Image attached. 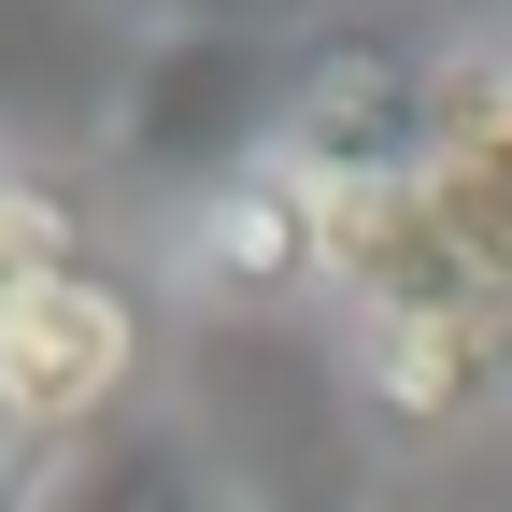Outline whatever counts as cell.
Segmentation results:
<instances>
[{
	"mask_svg": "<svg viewBox=\"0 0 512 512\" xmlns=\"http://www.w3.org/2000/svg\"><path fill=\"white\" fill-rule=\"evenodd\" d=\"M0 512H228V498H214V456L185 427H100L72 456H43L29 498H0Z\"/></svg>",
	"mask_w": 512,
	"mask_h": 512,
	"instance_id": "obj_5",
	"label": "cell"
},
{
	"mask_svg": "<svg viewBox=\"0 0 512 512\" xmlns=\"http://www.w3.org/2000/svg\"><path fill=\"white\" fill-rule=\"evenodd\" d=\"M15 456H29V441H15V427H0V470H15Z\"/></svg>",
	"mask_w": 512,
	"mask_h": 512,
	"instance_id": "obj_9",
	"label": "cell"
},
{
	"mask_svg": "<svg viewBox=\"0 0 512 512\" xmlns=\"http://www.w3.org/2000/svg\"><path fill=\"white\" fill-rule=\"evenodd\" d=\"M285 72H299V43H271V29H171L143 57V86H128V114H114V157L143 185H171V214L214 200L228 171L271 157Z\"/></svg>",
	"mask_w": 512,
	"mask_h": 512,
	"instance_id": "obj_2",
	"label": "cell"
},
{
	"mask_svg": "<svg viewBox=\"0 0 512 512\" xmlns=\"http://www.w3.org/2000/svg\"><path fill=\"white\" fill-rule=\"evenodd\" d=\"M328 242H342V214L313 200L299 171H228L214 200H185L171 214V256H185V285L200 299H228V313H271V299H299L313 271H328Z\"/></svg>",
	"mask_w": 512,
	"mask_h": 512,
	"instance_id": "obj_4",
	"label": "cell"
},
{
	"mask_svg": "<svg viewBox=\"0 0 512 512\" xmlns=\"http://www.w3.org/2000/svg\"><path fill=\"white\" fill-rule=\"evenodd\" d=\"M185 29H285V15H313V0H171Z\"/></svg>",
	"mask_w": 512,
	"mask_h": 512,
	"instance_id": "obj_8",
	"label": "cell"
},
{
	"mask_svg": "<svg viewBox=\"0 0 512 512\" xmlns=\"http://www.w3.org/2000/svg\"><path fill=\"white\" fill-rule=\"evenodd\" d=\"M128 356H143V299H128L114 271H57V285H29V299H0V427L29 441H100V413H114V384H128Z\"/></svg>",
	"mask_w": 512,
	"mask_h": 512,
	"instance_id": "obj_3",
	"label": "cell"
},
{
	"mask_svg": "<svg viewBox=\"0 0 512 512\" xmlns=\"http://www.w3.org/2000/svg\"><path fill=\"white\" fill-rule=\"evenodd\" d=\"M271 512H370V484H356V456H313L271 484Z\"/></svg>",
	"mask_w": 512,
	"mask_h": 512,
	"instance_id": "obj_7",
	"label": "cell"
},
{
	"mask_svg": "<svg viewBox=\"0 0 512 512\" xmlns=\"http://www.w3.org/2000/svg\"><path fill=\"white\" fill-rule=\"evenodd\" d=\"M57 271H86V242H72V200L29 171V157H0V299H29Z\"/></svg>",
	"mask_w": 512,
	"mask_h": 512,
	"instance_id": "obj_6",
	"label": "cell"
},
{
	"mask_svg": "<svg viewBox=\"0 0 512 512\" xmlns=\"http://www.w3.org/2000/svg\"><path fill=\"white\" fill-rule=\"evenodd\" d=\"M456 157V100H441L427 43L399 29H313L299 72H285V128H271V171H299L328 214H384Z\"/></svg>",
	"mask_w": 512,
	"mask_h": 512,
	"instance_id": "obj_1",
	"label": "cell"
}]
</instances>
